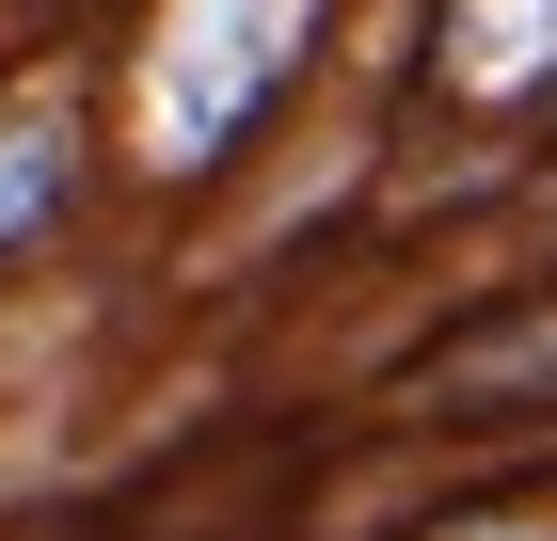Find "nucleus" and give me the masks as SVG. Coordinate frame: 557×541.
I'll return each instance as SVG.
<instances>
[{"label": "nucleus", "instance_id": "1", "mask_svg": "<svg viewBox=\"0 0 557 541\" xmlns=\"http://www.w3.org/2000/svg\"><path fill=\"white\" fill-rule=\"evenodd\" d=\"M302 48H319V0H191V33L160 48V96H144L160 175H223V144L302 81Z\"/></svg>", "mask_w": 557, "mask_h": 541}, {"label": "nucleus", "instance_id": "2", "mask_svg": "<svg viewBox=\"0 0 557 541\" xmlns=\"http://www.w3.org/2000/svg\"><path fill=\"white\" fill-rule=\"evenodd\" d=\"M414 415H446V430H510V415H557V303L462 319V334H446V351L414 367Z\"/></svg>", "mask_w": 557, "mask_h": 541}, {"label": "nucleus", "instance_id": "3", "mask_svg": "<svg viewBox=\"0 0 557 541\" xmlns=\"http://www.w3.org/2000/svg\"><path fill=\"white\" fill-rule=\"evenodd\" d=\"M446 81L462 96H542L557 81V0H462L446 16Z\"/></svg>", "mask_w": 557, "mask_h": 541}, {"label": "nucleus", "instance_id": "4", "mask_svg": "<svg viewBox=\"0 0 557 541\" xmlns=\"http://www.w3.org/2000/svg\"><path fill=\"white\" fill-rule=\"evenodd\" d=\"M64 192H81V127H64V112H0V255L48 239Z\"/></svg>", "mask_w": 557, "mask_h": 541}, {"label": "nucleus", "instance_id": "5", "mask_svg": "<svg viewBox=\"0 0 557 541\" xmlns=\"http://www.w3.org/2000/svg\"><path fill=\"white\" fill-rule=\"evenodd\" d=\"M430 541H557V509H462V526H430Z\"/></svg>", "mask_w": 557, "mask_h": 541}]
</instances>
